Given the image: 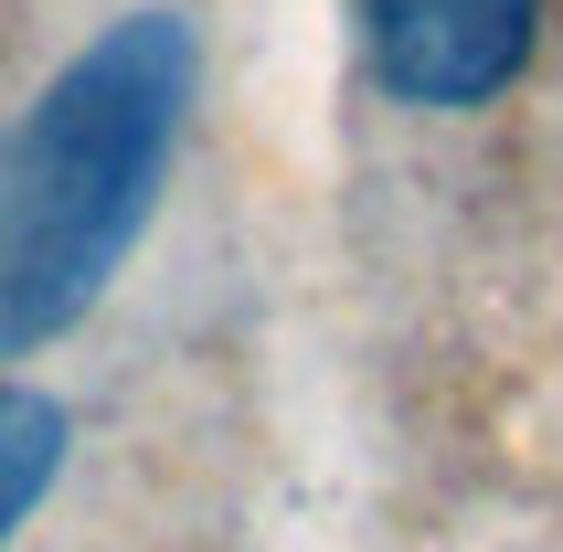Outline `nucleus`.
<instances>
[{
	"mask_svg": "<svg viewBox=\"0 0 563 552\" xmlns=\"http://www.w3.org/2000/svg\"><path fill=\"white\" fill-rule=\"evenodd\" d=\"M542 0H362L373 75L405 107H489L532 64Z\"/></svg>",
	"mask_w": 563,
	"mask_h": 552,
	"instance_id": "f03ea898",
	"label": "nucleus"
},
{
	"mask_svg": "<svg viewBox=\"0 0 563 552\" xmlns=\"http://www.w3.org/2000/svg\"><path fill=\"white\" fill-rule=\"evenodd\" d=\"M191 107V22L128 11L0 139V351L75 330L150 223V181Z\"/></svg>",
	"mask_w": 563,
	"mask_h": 552,
	"instance_id": "f257e3e1",
	"label": "nucleus"
},
{
	"mask_svg": "<svg viewBox=\"0 0 563 552\" xmlns=\"http://www.w3.org/2000/svg\"><path fill=\"white\" fill-rule=\"evenodd\" d=\"M64 467V415L43 394H22V383H0V542L32 521V499L54 489Z\"/></svg>",
	"mask_w": 563,
	"mask_h": 552,
	"instance_id": "7ed1b4c3",
	"label": "nucleus"
}]
</instances>
